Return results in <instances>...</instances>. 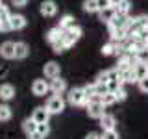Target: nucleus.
<instances>
[{
  "label": "nucleus",
  "mask_w": 148,
  "mask_h": 139,
  "mask_svg": "<svg viewBox=\"0 0 148 139\" xmlns=\"http://www.w3.org/2000/svg\"><path fill=\"white\" fill-rule=\"evenodd\" d=\"M67 100H69L71 106H83V108H87V104H89V98H87L85 93H83V87H72V89L69 91Z\"/></svg>",
  "instance_id": "nucleus-1"
},
{
  "label": "nucleus",
  "mask_w": 148,
  "mask_h": 139,
  "mask_svg": "<svg viewBox=\"0 0 148 139\" xmlns=\"http://www.w3.org/2000/svg\"><path fill=\"white\" fill-rule=\"evenodd\" d=\"M82 35H83V30H82V26H74V28H71V30H67V32H63V43H65V46L67 48H71V46H74L78 43V41L82 39Z\"/></svg>",
  "instance_id": "nucleus-2"
},
{
  "label": "nucleus",
  "mask_w": 148,
  "mask_h": 139,
  "mask_svg": "<svg viewBox=\"0 0 148 139\" xmlns=\"http://www.w3.org/2000/svg\"><path fill=\"white\" fill-rule=\"evenodd\" d=\"M65 106H67V102L61 95H52L48 100H46V109L50 111V115H59L63 113Z\"/></svg>",
  "instance_id": "nucleus-3"
},
{
  "label": "nucleus",
  "mask_w": 148,
  "mask_h": 139,
  "mask_svg": "<svg viewBox=\"0 0 148 139\" xmlns=\"http://www.w3.org/2000/svg\"><path fill=\"white\" fill-rule=\"evenodd\" d=\"M130 15H120V13H117L111 21L108 22V30L113 32V30H126V26L130 24Z\"/></svg>",
  "instance_id": "nucleus-4"
},
{
  "label": "nucleus",
  "mask_w": 148,
  "mask_h": 139,
  "mask_svg": "<svg viewBox=\"0 0 148 139\" xmlns=\"http://www.w3.org/2000/svg\"><path fill=\"white\" fill-rule=\"evenodd\" d=\"M58 9L59 8H58V4H56V0H43L41 6H39V13L46 19H52V17L58 15Z\"/></svg>",
  "instance_id": "nucleus-5"
},
{
  "label": "nucleus",
  "mask_w": 148,
  "mask_h": 139,
  "mask_svg": "<svg viewBox=\"0 0 148 139\" xmlns=\"http://www.w3.org/2000/svg\"><path fill=\"white\" fill-rule=\"evenodd\" d=\"M32 93L35 96H45L50 93V83L45 80V78H37V80L32 82Z\"/></svg>",
  "instance_id": "nucleus-6"
},
{
  "label": "nucleus",
  "mask_w": 148,
  "mask_h": 139,
  "mask_svg": "<svg viewBox=\"0 0 148 139\" xmlns=\"http://www.w3.org/2000/svg\"><path fill=\"white\" fill-rule=\"evenodd\" d=\"M43 74H45V78H48V80L59 78L61 76V67H59L58 61H46L43 65Z\"/></svg>",
  "instance_id": "nucleus-7"
},
{
  "label": "nucleus",
  "mask_w": 148,
  "mask_h": 139,
  "mask_svg": "<svg viewBox=\"0 0 148 139\" xmlns=\"http://www.w3.org/2000/svg\"><path fill=\"white\" fill-rule=\"evenodd\" d=\"M87 115H89L91 119L100 120V117L106 115V106L102 104V102H89V104H87Z\"/></svg>",
  "instance_id": "nucleus-8"
},
{
  "label": "nucleus",
  "mask_w": 148,
  "mask_h": 139,
  "mask_svg": "<svg viewBox=\"0 0 148 139\" xmlns=\"http://www.w3.org/2000/svg\"><path fill=\"white\" fill-rule=\"evenodd\" d=\"M15 95H17L15 85H11L9 82L0 83V102H9V100H13V98H15Z\"/></svg>",
  "instance_id": "nucleus-9"
},
{
  "label": "nucleus",
  "mask_w": 148,
  "mask_h": 139,
  "mask_svg": "<svg viewBox=\"0 0 148 139\" xmlns=\"http://www.w3.org/2000/svg\"><path fill=\"white\" fill-rule=\"evenodd\" d=\"M32 119H34L37 124H46L48 119H50V111L46 109V106H37L34 109V113H32Z\"/></svg>",
  "instance_id": "nucleus-10"
},
{
  "label": "nucleus",
  "mask_w": 148,
  "mask_h": 139,
  "mask_svg": "<svg viewBox=\"0 0 148 139\" xmlns=\"http://www.w3.org/2000/svg\"><path fill=\"white\" fill-rule=\"evenodd\" d=\"M0 58L4 59H15V43L13 41H4L0 45Z\"/></svg>",
  "instance_id": "nucleus-11"
},
{
  "label": "nucleus",
  "mask_w": 148,
  "mask_h": 139,
  "mask_svg": "<svg viewBox=\"0 0 148 139\" xmlns=\"http://www.w3.org/2000/svg\"><path fill=\"white\" fill-rule=\"evenodd\" d=\"M26 24H28V21H26V17L22 15V13H13L11 19H9V26H11V30H15V32L24 30Z\"/></svg>",
  "instance_id": "nucleus-12"
},
{
  "label": "nucleus",
  "mask_w": 148,
  "mask_h": 139,
  "mask_svg": "<svg viewBox=\"0 0 148 139\" xmlns=\"http://www.w3.org/2000/svg\"><path fill=\"white\" fill-rule=\"evenodd\" d=\"M48 83H50V93H52V95H63V93L67 91V82H65L61 76L50 80Z\"/></svg>",
  "instance_id": "nucleus-13"
},
{
  "label": "nucleus",
  "mask_w": 148,
  "mask_h": 139,
  "mask_svg": "<svg viewBox=\"0 0 148 139\" xmlns=\"http://www.w3.org/2000/svg\"><path fill=\"white\" fill-rule=\"evenodd\" d=\"M28 56H30V46L24 41L15 43V59H26Z\"/></svg>",
  "instance_id": "nucleus-14"
},
{
  "label": "nucleus",
  "mask_w": 148,
  "mask_h": 139,
  "mask_svg": "<svg viewBox=\"0 0 148 139\" xmlns=\"http://www.w3.org/2000/svg\"><path fill=\"white\" fill-rule=\"evenodd\" d=\"M100 128L102 130H115V124H117V119H115V115L111 113H106L104 117H100Z\"/></svg>",
  "instance_id": "nucleus-15"
},
{
  "label": "nucleus",
  "mask_w": 148,
  "mask_h": 139,
  "mask_svg": "<svg viewBox=\"0 0 148 139\" xmlns=\"http://www.w3.org/2000/svg\"><path fill=\"white\" fill-rule=\"evenodd\" d=\"M132 71H133V74H135V80L139 82V80H143V78L148 76V65H146V63L135 61V65L132 67Z\"/></svg>",
  "instance_id": "nucleus-16"
},
{
  "label": "nucleus",
  "mask_w": 148,
  "mask_h": 139,
  "mask_svg": "<svg viewBox=\"0 0 148 139\" xmlns=\"http://www.w3.org/2000/svg\"><path fill=\"white\" fill-rule=\"evenodd\" d=\"M13 117V109L8 102H0V122H8Z\"/></svg>",
  "instance_id": "nucleus-17"
},
{
  "label": "nucleus",
  "mask_w": 148,
  "mask_h": 139,
  "mask_svg": "<svg viewBox=\"0 0 148 139\" xmlns=\"http://www.w3.org/2000/svg\"><path fill=\"white\" fill-rule=\"evenodd\" d=\"M58 26L61 28L63 32H67V30H71V28L76 26V19H74L72 15H69V13H67V15H63L61 19H59V24H58Z\"/></svg>",
  "instance_id": "nucleus-18"
},
{
  "label": "nucleus",
  "mask_w": 148,
  "mask_h": 139,
  "mask_svg": "<svg viewBox=\"0 0 148 139\" xmlns=\"http://www.w3.org/2000/svg\"><path fill=\"white\" fill-rule=\"evenodd\" d=\"M63 37V30L59 26H54V28H50L48 32H46V41H48L50 45L56 43V41H59Z\"/></svg>",
  "instance_id": "nucleus-19"
},
{
  "label": "nucleus",
  "mask_w": 148,
  "mask_h": 139,
  "mask_svg": "<svg viewBox=\"0 0 148 139\" xmlns=\"http://www.w3.org/2000/svg\"><path fill=\"white\" fill-rule=\"evenodd\" d=\"M115 15H117V9H115L113 6L104 8V9H100V11H98L100 21H102V22H106V24H108V22H109V21H111V19H113Z\"/></svg>",
  "instance_id": "nucleus-20"
},
{
  "label": "nucleus",
  "mask_w": 148,
  "mask_h": 139,
  "mask_svg": "<svg viewBox=\"0 0 148 139\" xmlns=\"http://www.w3.org/2000/svg\"><path fill=\"white\" fill-rule=\"evenodd\" d=\"M117 46H119V43L111 39L109 43H106L104 46H102L100 52H102V56H117Z\"/></svg>",
  "instance_id": "nucleus-21"
},
{
  "label": "nucleus",
  "mask_w": 148,
  "mask_h": 139,
  "mask_svg": "<svg viewBox=\"0 0 148 139\" xmlns=\"http://www.w3.org/2000/svg\"><path fill=\"white\" fill-rule=\"evenodd\" d=\"M22 130H24L26 136H30V133L37 132V122H35V120L32 119V117H28V119L22 120Z\"/></svg>",
  "instance_id": "nucleus-22"
},
{
  "label": "nucleus",
  "mask_w": 148,
  "mask_h": 139,
  "mask_svg": "<svg viewBox=\"0 0 148 139\" xmlns=\"http://www.w3.org/2000/svg\"><path fill=\"white\" fill-rule=\"evenodd\" d=\"M82 9L85 13H98V4H96V0H83Z\"/></svg>",
  "instance_id": "nucleus-23"
},
{
  "label": "nucleus",
  "mask_w": 148,
  "mask_h": 139,
  "mask_svg": "<svg viewBox=\"0 0 148 139\" xmlns=\"http://www.w3.org/2000/svg\"><path fill=\"white\" fill-rule=\"evenodd\" d=\"M119 76H120V80H122V83H133V82H137V80H135V74H133L132 69L120 71V72H119Z\"/></svg>",
  "instance_id": "nucleus-24"
},
{
  "label": "nucleus",
  "mask_w": 148,
  "mask_h": 139,
  "mask_svg": "<svg viewBox=\"0 0 148 139\" xmlns=\"http://www.w3.org/2000/svg\"><path fill=\"white\" fill-rule=\"evenodd\" d=\"M100 102L106 106V108H109V106H113V104H117V98H115V93H104V95L100 96Z\"/></svg>",
  "instance_id": "nucleus-25"
},
{
  "label": "nucleus",
  "mask_w": 148,
  "mask_h": 139,
  "mask_svg": "<svg viewBox=\"0 0 148 139\" xmlns=\"http://www.w3.org/2000/svg\"><path fill=\"white\" fill-rule=\"evenodd\" d=\"M115 9H117V13H120V15H130L132 2L130 0H122V2H119V6H115Z\"/></svg>",
  "instance_id": "nucleus-26"
},
{
  "label": "nucleus",
  "mask_w": 148,
  "mask_h": 139,
  "mask_svg": "<svg viewBox=\"0 0 148 139\" xmlns=\"http://www.w3.org/2000/svg\"><path fill=\"white\" fill-rule=\"evenodd\" d=\"M83 93H85V96H87V98H91L92 95H98V89H96V82L83 85ZM100 96H102V95H100Z\"/></svg>",
  "instance_id": "nucleus-27"
},
{
  "label": "nucleus",
  "mask_w": 148,
  "mask_h": 139,
  "mask_svg": "<svg viewBox=\"0 0 148 139\" xmlns=\"http://www.w3.org/2000/svg\"><path fill=\"white\" fill-rule=\"evenodd\" d=\"M135 59L139 63H146L148 65V46H145V48L139 50V52L135 54Z\"/></svg>",
  "instance_id": "nucleus-28"
},
{
  "label": "nucleus",
  "mask_w": 148,
  "mask_h": 139,
  "mask_svg": "<svg viewBox=\"0 0 148 139\" xmlns=\"http://www.w3.org/2000/svg\"><path fill=\"white\" fill-rule=\"evenodd\" d=\"M11 15L13 13L9 11V8L8 6H0V22H6V21H9V19H11Z\"/></svg>",
  "instance_id": "nucleus-29"
},
{
  "label": "nucleus",
  "mask_w": 148,
  "mask_h": 139,
  "mask_svg": "<svg viewBox=\"0 0 148 139\" xmlns=\"http://www.w3.org/2000/svg\"><path fill=\"white\" fill-rule=\"evenodd\" d=\"M50 46H52L54 54H61V52H65V50H67V46H65V43H63V39L56 41V43H52V45H50Z\"/></svg>",
  "instance_id": "nucleus-30"
},
{
  "label": "nucleus",
  "mask_w": 148,
  "mask_h": 139,
  "mask_svg": "<svg viewBox=\"0 0 148 139\" xmlns=\"http://www.w3.org/2000/svg\"><path fill=\"white\" fill-rule=\"evenodd\" d=\"M100 137L102 139H120L117 130H104V132L100 133Z\"/></svg>",
  "instance_id": "nucleus-31"
},
{
  "label": "nucleus",
  "mask_w": 148,
  "mask_h": 139,
  "mask_svg": "<svg viewBox=\"0 0 148 139\" xmlns=\"http://www.w3.org/2000/svg\"><path fill=\"white\" fill-rule=\"evenodd\" d=\"M115 98H117V102H124L128 98V93H126V89L124 87H119L117 91H115Z\"/></svg>",
  "instance_id": "nucleus-32"
},
{
  "label": "nucleus",
  "mask_w": 148,
  "mask_h": 139,
  "mask_svg": "<svg viewBox=\"0 0 148 139\" xmlns=\"http://www.w3.org/2000/svg\"><path fill=\"white\" fill-rule=\"evenodd\" d=\"M37 133L43 136V137H46L50 133V124L48 122H46V124H37Z\"/></svg>",
  "instance_id": "nucleus-33"
},
{
  "label": "nucleus",
  "mask_w": 148,
  "mask_h": 139,
  "mask_svg": "<svg viewBox=\"0 0 148 139\" xmlns=\"http://www.w3.org/2000/svg\"><path fill=\"white\" fill-rule=\"evenodd\" d=\"M137 85H139V91H141V93L148 95V76H146V78H143V80H139V82H137Z\"/></svg>",
  "instance_id": "nucleus-34"
},
{
  "label": "nucleus",
  "mask_w": 148,
  "mask_h": 139,
  "mask_svg": "<svg viewBox=\"0 0 148 139\" xmlns=\"http://www.w3.org/2000/svg\"><path fill=\"white\" fill-rule=\"evenodd\" d=\"M9 2H11V6H15V8H24L28 4V0H9Z\"/></svg>",
  "instance_id": "nucleus-35"
},
{
  "label": "nucleus",
  "mask_w": 148,
  "mask_h": 139,
  "mask_svg": "<svg viewBox=\"0 0 148 139\" xmlns=\"http://www.w3.org/2000/svg\"><path fill=\"white\" fill-rule=\"evenodd\" d=\"M8 74H9V67L8 65H2V67H0V80H4Z\"/></svg>",
  "instance_id": "nucleus-36"
},
{
  "label": "nucleus",
  "mask_w": 148,
  "mask_h": 139,
  "mask_svg": "<svg viewBox=\"0 0 148 139\" xmlns=\"http://www.w3.org/2000/svg\"><path fill=\"white\" fill-rule=\"evenodd\" d=\"M96 4H98V11H100V9H104V8H109L111 6L109 0H96Z\"/></svg>",
  "instance_id": "nucleus-37"
},
{
  "label": "nucleus",
  "mask_w": 148,
  "mask_h": 139,
  "mask_svg": "<svg viewBox=\"0 0 148 139\" xmlns=\"http://www.w3.org/2000/svg\"><path fill=\"white\" fill-rule=\"evenodd\" d=\"M85 139H102L100 137V133H96V132H91V133H87Z\"/></svg>",
  "instance_id": "nucleus-38"
},
{
  "label": "nucleus",
  "mask_w": 148,
  "mask_h": 139,
  "mask_svg": "<svg viewBox=\"0 0 148 139\" xmlns=\"http://www.w3.org/2000/svg\"><path fill=\"white\" fill-rule=\"evenodd\" d=\"M28 139H45V137H43V136H39L37 132H34V133H30V136H28Z\"/></svg>",
  "instance_id": "nucleus-39"
},
{
  "label": "nucleus",
  "mask_w": 148,
  "mask_h": 139,
  "mask_svg": "<svg viewBox=\"0 0 148 139\" xmlns=\"http://www.w3.org/2000/svg\"><path fill=\"white\" fill-rule=\"evenodd\" d=\"M109 2H111V6L115 8V6H119V2H122V0H109Z\"/></svg>",
  "instance_id": "nucleus-40"
},
{
  "label": "nucleus",
  "mask_w": 148,
  "mask_h": 139,
  "mask_svg": "<svg viewBox=\"0 0 148 139\" xmlns=\"http://www.w3.org/2000/svg\"><path fill=\"white\" fill-rule=\"evenodd\" d=\"M0 32H2V22H0Z\"/></svg>",
  "instance_id": "nucleus-41"
},
{
  "label": "nucleus",
  "mask_w": 148,
  "mask_h": 139,
  "mask_svg": "<svg viewBox=\"0 0 148 139\" xmlns=\"http://www.w3.org/2000/svg\"><path fill=\"white\" fill-rule=\"evenodd\" d=\"M2 4H4V2H2V0H0V6H2Z\"/></svg>",
  "instance_id": "nucleus-42"
}]
</instances>
